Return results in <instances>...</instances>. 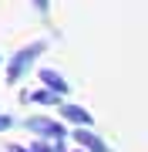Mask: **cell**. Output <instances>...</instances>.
<instances>
[{
	"instance_id": "6da1fadb",
	"label": "cell",
	"mask_w": 148,
	"mask_h": 152,
	"mask_svg": "<svg viewBox=\"0 0 148 152\" xmlns=\"http://www.w3.org/2000/svg\"><path fill=\"white\" fill-rule=\"evenodd\" d=\"M40 51H44V44H30V48H24V51H20V54H17V58L10 61V68H7V81H10V85H14V81H17V78H20V75H24V71H27V68H30V61H34V58H37V54H40Z\"/></svg>"
},
{
	"instance_id": "7a4b0ae2",
	"label": "cell",
	"mask_w": 148,
	"mask_h": 152,
	"mask_svg": "<svg viewBox=\"0 0 148 152\" xmlns=\"http://www.w3.org/2000/svg\"><path fill=\"white\" fill-rule=\"evenodd\" d=\"M40 81H44V85L51 88V91H57V95H61V91H67V88H71V85L64 81V78L57 75V71H51V68H44V71H40Z\"/></svg>"
},
{
	"instance_id": "3957f363",
	"label": "cell",
	"mask_w": 148,
	"mask_h": 152,
	"mask_svg": "<svg viewBox=\"0 0 148 152\" xmlns=\"http://www.w3.org/2000/svg\"><path fill=\"white\" fill-rule=\"evenodd\" d=\"M61 115H64V118H71V122H77V125H91V115L84 112V108H77V105H64Z\"/></svg>"
},
{
	"instance_id": "277c9868",
	"label": "cell",
	"mask_w": 148,
	"mask_h": 152,
	"mask_svg": "<svg viewBox=\"0 0 148 152\" xmlns=\"http://www.w3.org/2000/svg\"><path fill=\"white\" fill-rule=\"evenodd\" d=\"M74 139H77V142H81V145H88V149H94V152H108V149H104V145H101V142H98V139H94V135H91V132H84V129H81V132H77V135H74Z\"/></svg>"
},
{
	"instance_id": "5b68a950",
	"label": "cell",
	"mask_w": 148,
	"mask_h": 152,
	"mask_svg": "<svg viewBox=\"0 0 148 152\" xmlns=\"http://www.w3.org/2000/svg\"><path fill=\"white\" fill-rule=\"evenodd\" d=\"M30 125H34L37 132H47V135H57V139L64 135V132H61V125H54V122H44V118H34Z\"/></svg>"
},
{
	"instance_id": "8992f818",
	"label": "cell",
	"mask_w": 148,
	"mask_h": 152,
	"mask_svg": "<svg viewBox=\"0 0 148 152\" xmlns=\"http://www.w3.org/2000/svg\"><path fill=\"white\" fill-rule=\"evenodd\" d=\"M34 4H37V7H40V10H47V0H34Z\"/></svg>"
},
{
	"instance_id": "52a82bcc",
	"label": "cell",
	"mask_w": 148,
	"mask_h": 152,
	"mask_svg": "<svg viewBox=\"0 0 148 152\" xmlns=\"http://www.w3.org/2000/svg\"><path fill=\"white\" fill-rule=\"evenodd\" d=\"M7 125H10V118H0V132H4V129H7Z\"/></svg>"
}]
</instances>
